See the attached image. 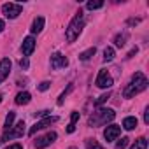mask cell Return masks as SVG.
<instances>
[{"instance_id":"cell-18","label":"cell","mask_w":149,"mask_h":149,"mask_svg":"<svg viewBox=\"0 0 149 149\" xmlns=\"http://www.w3.org/2000/svg\"><path fill=\"white\" fill-rule=\"evenodd\" d=\"M95 53H97V47H90V49H86L84 53H81V54H79V60H83V61H88V60H90V58H91Z\"/></svg>"},{"instance_id":"cell-4","label":"cell","mask_w":149,"mask_h":149,"mask_svg":"<svg viewBox=\"0 0 149 149\" xmlns=\"http://www.w3.org/2000/svg\"><path fill=\"white\" fill-rule=\"evenodd\" d=\"M23 135H25V121H18L16 125H13V128H9V130L4 132L0 142H7V140H11V139H19V137H23Z\"/></svg>"},{"instance_id":"cell-3","label":"cell","mask_w":149,"mask_h":149,"mask_svg":"<svg viewBox=\"0 0 149 149\" xmlns=\"http://www.w3.org/2000/svg\"><path fill=\"white\" fill-rule=\"evenodd\" d=\"M116 118V112L112 109H98L90 116V126H102L107 125L109 121H112Z\"/></svg>"},{"instance_id":"cell-20","label":"cell","mask_w":149,"mask_h":149,"mask_svg":"<svg viewBox=\"0 0 149 149\" xmlns=\"http://www.w3.org/2000/svg\"><path fill=\"white\" fill-rule=\"evenodd\" d=\"M126 33H119V35H116V39H114V42H116V46L118 47H123L125 44H126Z\"/></svg>"},{"instance_id":"cell-5","label":"cell","mask_w":149,"mask_h":149,"mask_svg":"<svg viewBox=\"0 0 149 149\" xmlns=\"http://www.w3.org/2000/svg\"><path fill=\"white\" fill-rule=\"evenodd\" d=\"M21 11H23V7H21L19 4H13V2H9V4H4V6H2V13H4L6 18H9V19L18 18V16L21 14Z\"/></svg>"},{"instance_id":"cell-14","label":"cell","mask_w":149,"mask_h":149,"mask_svg":"<svg viewBox=\"0 0 149 149\" xmlns=\"http://www.w3.org/2000/svg\"><path fill=\"white\" fill-rule=\"evenodd\" d=\"M30 98H32V95H30L28 91H21V93L16 95V104H18V105H26V104L30 102Z\"/></svg>"},{"instance_id":"cell-13","label":"cell","mask_w":149,"mask_h":149,"mask_svg":"<svg viewBox=\"0 0 149 149\" xmlns=\"http://www.w3.org/2000/svg\"><path fill=\"white\" fill-rule=\"evenodd\" d=\"M44 23H46V21H44V18H42V16L35 18V19H33V23H32V28H30V30H32V33H39V32H42Z\"/></svg>"},{"instance_id":"cell-22","label":"cell","mask_w":149,"mask_h":149,"mask_svg":"<svg viewBox=\"0 0 149 149\" xmlns=\"http://www.w3.org/2000/svg\"><path fill=\"white\" fill-rule=\"evenodd\" d=\"M104 6V2H102V0H95V2H93V0H90V2L86 4V7L90 9V11H93V9H100Z\"/></svg>"},{"instance_id":"cell-15","label":"cell","mask_w":149,"mask_h":149,"mask_svg":"<svg viewBox=\"0 0 149 149\" xmlns=\"http://www.w3.org/2000/svg\"><path fill=\"white\" fill-rule=\"evenodd\" d=\"M137 118H133V116H128V118H125L123 119V128L125 130H133V128H137Z\"/></svg>"},{"instance_id":"cell-30","label":"cell","mask_w":149,"mask_h":149,"mask_svg":"<svg viewBox=\"0 0 149 149\" xmlns=\"http://www.w3.org/2000/svg\"><path fill=\"white\" fill-rule=\"evenodd\" d=\"M6 149H23V147H21V144H13V146H9Z\"/></svg>"},{"instance_id":"cell-12","label":"cell","mask_w":149,"mask_h":149,"mask_svg":"<svg viewBox=\"0 0 149 149\" xmlns=\"http://www.w3.org/2000/svg\"><path fill=\"white\" fill-rule=\"evenodd\" d=\"M9 72H11V60H9V58L0 60V84L7 79Z\"/></svg>"},{"instance_id":"cell-28","label":"cell","mask_w":149,"mask_h":149,"mask_svg":"<svg viewBox=\"0 0 149 149\" xmlns=\"http://www.w3.org/2000/svg\"><path fill=\"white\" fill-rule=\"evenodd\" d=\"M49 84H51L49 81H44V83H40V84H39V90H40V91H46V90L49 88Z\"/></svg>"},{"instance_id":"cell-9","label":"cell","mask_w":149,"mask_h":149,"mask_svg":"<svg viewBox=\"0 0 149 149\" xmlns=\"http://www.w3.org/2000/svg\"><path fill=\"white\" fill-rule=\"evenodd\" d=\"M119 135H121V126H118V125H109V126L104 130V137H105L107 142L116 140Z\"/></svg>"},{"instance_id":"cell-23","label":"cell","mask_w":149,"mask_h":149,"mask_svg":"<svg viewBox=\"0 0 149 149\" xmlns=\"http://www.w3.org/2000/svg\"><path fill=\"white\" fill-rule=\"evenodd\" d=\"M109 98H111V91H107V93H104V95H100V97L97 98V102H95V105H97V107H100V105H102V104H105V102H107Z\"/></svg>"},{"instance_id":"cell-2","label":"cell","mask_w":149,"mask_h":149,"mask_svg":"<svg viewBox=\"0 0 149 149\" xmlns=\"http://www.w3.org/2000/svg\"><path fill=\"white\" fill-rule=\"evenodd\" d=\"M83 28H84V16H83V11H79L76 16L72 18V21L68 23V26L65 30V39L68 42H74V40L81 35Z\"/></svg>"},{"instance_id":"cell-11","label":"cell","mask_w":149,"mask_h":149,"mask_svg":"<svg viewBox=\"0 0 149 149\" xmlns=\"http://www.w3.org/2000/svg\"><path fill=\"white\" fill-rule=\"evenodd\" d=\"M33 49H35V39H33V37H26V39L23 40V44H21V53H23V56L28 58V56L33 53Z\"/></svg>"},{"instance_id":"cell-8","label":"cell","mask_w":149,"mask_h":149,"mask_svg":"<svg viewBox=\"0 0 149 149\" xmlns=\"http://www.w3.org/2000/svg\"><path fill=\"white\" fill-rule=\"evenodd\" d=\"M67 65H68V60L61 53H53L51 54V68L58 70V68H65Z\"/></svg>"},{"instance_id":"cell-27","label":"cell","mask_w":149,"mask_h":149,"mask_svg":"<svg viewBox=\"0 0 149 149\" xmlns=\"http://www.w3.org/2000/svg\"><path fill=\"white\" fill-rule=\"evenodd\" d=\"M28 65H30V61H28V58H25V56H23V58L19 60V67H21L23 70H26V68H28Z\"/></svg>"},{"instance_id":"cell-1","label":"cell","mask_w":149,"mask_h":149,"mask_svg":"<svg viewBox=\"0 0 149 149\" xmlns=\"http://www.w3.org/2000/svg\"><path fill=\"white\" fill-rule=\"evenodd\" d=\"M147 88V79H146V76L142 72H137V74H133V77H132V81L126 84V88L123 90V97L125 98H132V97H135V95H139L140 91H144Z\"/></svg>"},{"instance_id":"cell-24","label":"cell","mask_w":149,"mask_h":149,"mask_svg":"<svg viewBox=\"0 0 149 149\" xmlns=\"http://www.w3.org/2000/svg\"><path fill=\"white\" fill-rule=\"evenodd\" d=\"M104 60H105V61L114 60V49H112V47H105V49H104Z\"/></svg>"},{"instance_id":"cell-33","label":"cell","mask_w":149,"mask_h":149,"mask_svg":"<svg viewBox=\"0 0 149 149\" xmlns=\"http://www.w3.org/2000/svg\"><path fill=\"white\" fill-rule=\"evenodd\" d=\"M70 149H77V147H70Z\"/></svg>"},{"instance_id":"cell-21","label":"cell","mask_w":149,"mask_h":149,"mask_svg":"<svg viewBox=\"0 0 149 149\" xmlns=\"http://www.w3.org/2000/svg\"><path fill=\"white\" fill-rule=\"evenodd\" d=\"M86 147L88 149H104V146H100L95 139H86Z\"/></svg>"},{"instance_id":"cell-16","label":"cell","mask_w":149,"mask_h":149,"mask_svg":"<svg viewBox=\"0 0 149 149\" xmlns=\"http://www.w3.org/2000/svg\"><path fill=\"white\" fill-rule=\"evenodd\" d=\"M130 149H147V139H146V137H139V139L132 144Z\"/></svg>"},{"instance_id":"cell-17","label":"cell","mask_w":149,"mask_h":149,"mask_svg":"<svg viewBox=\"0 0 149 149\" xmlns=\"http://www.w3.org/2000/svg\"><path fill=\"white\" fill-rule=\"evenodd\" d=\"M77 119H79V112H72V116H70V125L67 126V132H68V133H74V130H76V123H77Z\"/></svg>"},{"instance_id":"cell-10","label":"cell","mask_w":149,"mask_h":149,"mask_svg":"<svg viewBox=\"0 0 149 149\" xmlns=\"http://www.w3.org/2000/svg\"><path fill=\"white\" fill-rule=\"evenodd\" d=\"M56 140V133L54 132H49V133H46L44 137H37V140H35V147L37 149H44V147H47L51 142H54Z\"/></svg>"},{"instance_id":"cell-19","label":"cell","mask_w":149,"mask_h":149,"mask_svg":"<svg viewBox=\"0 0 149 149\" xmlns=\"http://www.w3.org/2000/svg\"><path fill=\"white\" fill-rule=\"evenodd\" d=\"M14 119H16V114H14V112H9V114H7V118H6V123H4V128H6V130H9V128H13V125H14Z\"/></svg>"},{"instance_id":"cell-32","label":"cell","mask_w":149,"mask_h":149,"mask_svg":"<svg viewBox=\"0 0 149 149\" xmlns=\"http://www.w3.org/2000/svg\"><path fill=\"white\" fill-rule=\"evenodd\" d=\"M0 102H2V95H0Z\"/></svg>"},{"instance_id":"cell-7","label":"cell","mask_w":149,"mask_h":149,"mask_svg":"<svg viewBox=\"0 0 149 149\" xmlns=\"http://www.w3.org/2000/svg\"><path fill=\"white\" fill-rule=\"evenodd\" d=\"M56 121H58L56 116H49V118H46V119H42V121H37V123L28 130V135H35V132L44 130V128H47L49 125H53V123H56Z\"/></svg>"},{"instance_id":"cell-26","label":"cell","mask_w":149,"mask_h":149,"mask_svg":"<svg viewBox=\"0 0 149 149\" xmlns=\"http://www.w3.org/2000/svg\"><path fill=\"white\" fill-rule=\"evenodd\" d=\"M128 142H130V139H128V137H123V139L116 144V149H125V147L128 146Z\"/></svg>"},{"instance_id":"cell-29","label":"cell","mask_w":149,"mask_h":149,"mask_svg":"<svg viewBox=\"0 0 149 149\" xmlns=\"http://www.w3.org/2000/svg\"><path fill=\"white\" fill-rule=\"evenodd\" d=\"M144 123L149 125V107H146V112H144Z\"/></svg>"},{"instance_id":"cell-31","label":"cell","mask_w":149,"mask_h":149,"mask_svg":"<svg viewBox=\"0 0 149 149\" xmlns=\"http://www.w3.org/2000/svg\"><path fill=\"white\" fill-rule=\"evenodd\" d=\"M4 28H6V23H4V19H0V32H4Z\"/></svg>"},{"instance_id":"cell-25","label":"cell","mask_w":149,"mask_h":149,"mask_svg":"<svg viewBox=\"0 0 149 149\" xmlns=\"http://www.w3.org/2000/svg\"><path fill=\"white\" fill-rule=\"evenodd\" d=\"M72 90H74V84H68V88H67V90H65V91H63V93L60 95V98H58V105H61V104H63L65 97H67V95H68V93H70Z\"/></svg>"},{"instance_id":"cell-6","label":"cell","mask_w":149,"mask_h":149,"mask_svg":"<svg viewBox=\"0 0 149 149\" xmlns=\"http://www.w3.org/2000/svg\"><path fill=\"white\" fill-rule=\"evenodd\" d=\"M95 84L98 86V88H111L112 86V77H111V74L107 72V70H100L98 72V76H97V81H95Z\"/></svg>"}]
</instances>
